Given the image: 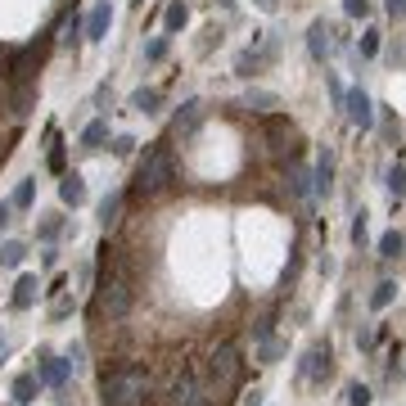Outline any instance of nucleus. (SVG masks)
<instances>
[{
    "label": "nucleus",
    "mask_w": 406,
    "mask_h": 406,
    "mask_svg": "<svg viewBox=\"0 0 406 406\" xmlns=\"http://www.w3.org/2000/svg\"><path fill=\"white\" fill-rule=\"evenodd\" d=\"M5 221H9V203H0V226H5Z\"/></svg>",
    "instance_id": "obj_39"
},
{
    "label": "nucleus",
    "mask_w": 406,
    "mask_h": 406,
    "mask_svg": "<svg viewBox=\"0 0 406 406\" xmlns=\"http://www.w3.org/2000/svg\"><path fill=\"white\" fill-rule=\"evenodd\" d=\"M393 298H397V285H393V280H379L375 293H371V307H375V312H384Z\"/></svg>",
    "instance_id": "obj_24"
},
{
    "label": "nucleus",
    "mask_w": 406,
    "mask_h": 406,
    "mask_svg": "<svg viewBox=\"0 0 406 406\" xmlns=\"http://www.w3.org/2000/svg\"><path fill=\"white\" fill-rule=\"evenodd\" d=\"M32 303H36V276H23L14 285V307L23 312V307H32Z\"/></svg>",
    "instance_id": "obj_22"
},
{
    "label": "nucleus",
    "mask_w": 406,
    "mask_h": 406,
    "mask_svg": "<svg viewBox=\"0 0 406 406\" xmlns=\"http://www.w3.org/2000/svg\"><path fill=\"white\" fill-rule=\"evenodd\" d=\"M131 150H135V140H131V135H118V140H113V154H118V158H127Z\"/></svg>",
    "instance_id": "obj_35"
},
{
    "label": "nucleus",
    "mask_w": 406,
    "mask_h": 406,
    "mask_svg": "<svg viewBox=\"0 0 406 406\" xmlns=\"http://www.w3.org/2000/svg\"><path fill=\"white\" fill-rule=\"evenodd\" d=\"M271 55H276V41H262V50H244V55L235 59V72H239V77H253V72L262 68Z\"/></svg>",
    "instance_id": "obj_10"
},
{
    "label": "nucleus",
    "mask_w": 406,
    "mask_h": 406,
    "mask_svg": "<svg viewBox=\"0 0 406 406\" xmlns=\"http://www.w3.org/2000/svg\"><path fill=\"white\" fill-rule=\"evenodd\" d=\"M199 118H203V104L199 100H186V104H181V113H176V122H171V131L190 135L194 127H199Z\"/></svg>",
    "instance_id": "obj_14"
},
{
    "label": "nucleus",
    "mask_w": 406,
    "mask_h": 406,
    "mask_svg": "<svg viewBox=\"0 0 406 406\" xmlns=\"http://www.w3.org/2000/svg\"><path fill=\"white\" fill-rule=\"evenodd\" d=\"M348 406H371V388H366V384H348Z\"/></svg>",
    "instance_id": "obj_32"
},
{
    "label": "nucleus",
    "mask_w": 406,
    "mask_h": 406,
    "mask_svg": "<svg viewBox=\"0 0 406 406\" xmlns=\"http://www.w3.org/2000/svg\"><path fill=\"white\" fill-rule=\"evenodd\" d=\"M171 186V150L167 145H154L145 150L140 167H135V186H131V199H154L158 190Z\"/></svg>",
    "instance_id": "obj_2"
},
{
    "label": "nucleus",
    "mask_w": 406,
    "mask_h": 406,
    "mask_svg": "<svg viewBox=\"0 0 406 406\" xmlns=\"http://www.w3.org/2000/svg\"><path fill=\"white\" fill-rule=\"evenodd\" d=\"M289 176H293V181H289L293 194H312V176H307V167H293Z\"/></svg>",
    "instance_id": "obj_30"
},
{
    "label": "nucleus",
    "mask_w": 406,
    "mask_h": 406,
    "mask_svg": "<svg viewBox=\"0 0 406 406\" xmlns=\"http://www.w3.org/2000/svg\"><path fill=\"white\" fill-rule=\"evenodd\" d=\"M145 59H150V64H158V59H167V36H154V41L145 45Z\"/></svg>",
    "instance_id": "obj_31"
},
{
    "label": "nucleus",
    "mask_w": 406,
    "mask_h": 406,
    "mask_svg": "<svg viewBox=\"0 0 406 406\" xmlns=\"http://www.w3.org/2000/svg\"><path fill=\"white\" fill-rule=\"evenodd\" d=\"M50 167H55V171H64V150H59V145L50 150Z\"/></svg>",
    "instance_id": "obj_38"
},
{
    "label": "nucleus",
    "mask_w": 406,
    "mask_h": 406,
    "mask_svg": "<svg viewBox=\"0 0 406 406\" xmlns=\"http://www.w3.org/2000/svg\"><path fill=\"white\" fill-rule=\"evenodd\" d=\"M122 199H127V194H118V190H113V194H104V199H100V226H104V230H113V226H118Z\"/></svg>",
    "instance_id": "obj_16"
},
{
    "label": "nucleus",
    "mask_w": 406,
    "mask_h": 406,
    "mask_svg": "<svg viewBox=\"0 0 406 406\" xmlns=\"http://www.w3.org/2000/svg\"><path fill=\"white\" fill-rule=\"evenodd\" d=\"M388 14L393 18H406V0H388Z\"/></svg>",
    "instance_id": "obj_37"
},
{
    "label": "nucleus",
    "mask_w": 406,
    "mask_h": 406,
    "mask_svg": "<svg viewBox=\"0 0 406 406\" xmlns=\"http://www.w3.org/2000/svg\"><path fill=\"white\" fill-rule=\"evenodd\" d=\"M104 140H108V122H104V118H95L91 127L81 131V150H86V154H95V150H100Z\"/></svg>",
    "instance_id": "obj_17"
},
{
    "label": "nucleus",
    "mask_w": 406,
    "mask_h": 406,
    "mask_svg": "<svg viewBox=\"0 0 406 406\" xmlns=\"http://www.w3.org/2000/svg\"><path fill=\"white\" fill-rule=\"evenodd\" d=\"M36 379H41L45 388H64L72 379V361H64V356H45L41 371H36Z\"/></svg>",
    "instance_id": "obj_8"
},
{
    "label": "nucleus",
    "mask_w": 406,
    "mask_h": 406,
    "mask_svg": "<svg viewBox=\"0 0 406 406\" xmlns=\"http://www.w3.org/2000/svg\"><path fill=\"white\" fill-rule=\"evenodd\" d=\"M23 257H28V244H18V239L0 244V266H18Z\"/></svg>",
    "instance_id": "obj_25"
},
{
    "label": "nucleus",
    "mask_w": 406,
    "mask_h": 406,
    "mask_svg": "<svg viewBox=\"0 0 406 406\" xmlns=\"http://www.w3.org/2000/svg\"><path fill=\"white\" fill-rule=\"evenodd\" d=\"M352 244H366V213L352 221Z\"/></svg>",
    "instance_id": "obj_36"
},
{
    "label": "nucleus",
    "mask_w": 406,
    "mask_h": 406,
    "mask_svg": "<svg viewBox=\"0 0 406 406\" xmlns=\"http://www.w3.org/2000/svg\"><path fill=\"white\" fill-rule=\"evenodd\" d=\"M208 375H213V384H208V397H221V402H230V393L239 388V379H244V361H239V348L235 343H221V348L208 356Z\"/></svg>",
    "instance_id": "obj_3"
},
{
    "label": "nucleus",
    "mask_w": 406,
    "mask_h": 406,
    "mask_svg": "<svg viewBox=\"0 0 406 406\" xmlns=\"http://www.w3.org/2000/svg\"><path fill=\"white\" fill-rule=\"evenodd\" d=\"M312 190L316 194H329L334 190V154H321V163H316V171H312Z\"/></svg>",
    "instance_id": "obj_12"
},
{
    "label": "nucleus",
    "mask_w": 406,
    "mask_h": 406,
    "mask_svg": "<svg viewBox=\"0 0 406 406\" xmlns=\"http://www.w3.org/2000/svg\"><path fill=\"white\" fill-rule=\"evenodd\" d=\"M371 55H379V32L375 28L361 32V59H371Z\"/></svg>",
    "instance_id": "obj_34"
},
{
    "label": "nucleus",
    "mask_w": 406,
    "mask_h": 406,
    "mask_svg": "<svg viewBox=\"0 0 406 406\" xmlns=\"http://www.w3.org/2000/svg\"><path fill=\"white\" fill-rule=\"evenodd\" d=\"M108 23H113V5L100 0V5L91 9V18H86V41H104V36H108Z\"/></svg>",
    "instance_id": "obj_9"
},
{
    "label": "nucleus",
    "mask_w": 406,
    "mask_h": 406,
    "mask_svg": "<svg viewBox=\"0 0 406 406\" xmlns=\"http://www.w3.org/2000/svg\"><path fill=\"white\" fill-rule=\"evenodd\" d=\"M59 199L72 203V208L86 203V181L77 176V171H64V181H59Z\"/></svg>",
    "instance_id": "obj_13"
},
{
    "label": "nucleus",
    "mask_w": 406,
    "mask_h": 406,
    "mask_svg": "<svg viewBox=\"0 0 406 406\" xmlns=\"http://www.w3.org/2000/svg\"><path fill=\"white\" fill-rule=\"evenodd\" d=\"M171 406H213V397H208V388L199 384L194 371H181L176 388H171Z\"/></svg>",
    "instance_id": "obj_5"
},
{
    "label": "nucleus",
    "mask_w": 406,
    "mask_h": 406,
    "mask_svg": "<svg viewBox=\"0 0 406 406\" xmlns=\"http://www.w3.org/2000/svg\"><path fill=\"white\" fill-rule=\"evenodd\" d=\"M239 108H253V113H276L280 108V95H271V91H249L239 100Z\"/></svg>",
    "instance_id": "obj_15"
},
{
    "label": "nucleus",
    "mask_w": 406,
    "mask_h": 406,
    "mask_svg": "<svg viewBox=\"0 0 406 406\" xmlns=\"http://www.w3.org/2000/svg\"><path fill=\"white\" fill-rule=\"evenodd\" d=\"M77 41H86V28L77 23V14H72L68 28H64V45H72V50H77Z\"/></svg>",
    "instance_id": "obj_29"
},
{
    "label": "nucleus",
    "mask_w": 406,
    "mask_h": 406,
    "mask_svg": "<svg viewBox=\"0 0 406 406\" xmlns=\"http://www.w3.org/2000/svg\"><path fill=\"white\" fill-rule=\"evenodd\" d=\"M100 312L108 316V321H122V316L131 312V285L122 276H113V280L100 285Z\"/></svg>",
    "instance_id": "obj_4"
},
{
    "label": "nucleus",
    "mask_w": 406,
    "mask_h": 406,
    "mask_svg": "<svg viewBox=\"0 0 406 406\" xmlns=\"http://www.w3.org/2000/svg\"><path fill=\"white\" fill-rule=\"evenodd\" d=\"M329 371H334V352H329V343H316V348L303 356V366H298V375L303 379H316V384H325Z\"/></svg>",
    "instance_id": "obj_6"
},
{
    "label": "nucleus",
    "mask_w": 406,
    "mask_h": 406,
    "mask_svg": "<svg viewBox=\"0 0 406 406\" xmlns=\"http://www.w3.org/2000/svg\"><path fill=\"white\" fill-rule=\"evenodd\" d=\"M32 104H36V86L28 81V86H18V95H14V113H18V118H28V113H32Z\"/></svg>",
    "instance_id": "obj_26"
},
{
    "label": "nucleus",
    "mask_w": 406,
    "mask_h": 406,
    "mask_svg": "<svg viewBox=\"0 0 406 406\" xmlns=\"http://www.w3.org/2000/svg\"><path fill=\"white\" fill-rule=\"evenodd\" d=\"M135 5H145V0H135Z\"/></svg>",
    "instance_id": "obj_41"
},
{
    "label": "nucleus",
    "mask_w": 406,
    "mask_h": 406,
    "mask_svg": "<svg viewBox=\"0 0 406 406\" xmlns=\"http://www.w3.org/2000/svg\"><path fill=\"white\" fill-rule=\"evenodd\" d=\"M384 186H388V194H393V199H406V167H402V163H393V167H388Z\"/></svg>",
    "instance_id": "obj_23"
},
{
    "label": "nucleus",
    "mask_w": 406,
    "mask_h": 406,
    "mask_svg": "<svg viewBox=\"0 0 406 406\" xmlns=\"http://www.w3.org/2000/svg\"><path fill=\"white\" fill-rule=\"evenodd\" d=\"M329 36L334 32H329L325 23H312V32H307V50H312V59H321V64L334 55V41H329Z\"/></svg>",
    "instance_id": "obj_11"
},
{
    "label": "nucleus",
    "mask_w": 406,
    "mask_h": 406,
    "mask_svg": "<svg viewBox=\"0 0 406 406\" xmlns=\"http://www.w3.org/2000/svg\"><path fill=\"white\" fill-rule=\"evenodd\" d=\"M36 388H41V379H36V375H18V379H14V402H18V406L36 402Z\"/></svg>",
    "instance_id": "obj_19"
},
{
    "label": "nucleus",
    "mask_w": 406,
    "mask_h": 406,
    "mask_svg": "<svg viewBox=\"0 0 406 406\" xmlns=\"http://www.w3.org/2000/svg\"><path fill=\"white\" fill-rule=\"evenodd\" d=\"M402 253H406L402 230H384V235H379V257H402Z\"/></svg>",
    "instance_id": "obj_21"
},
{
    "label": "nucleus",
    "mask_w": 406,
    "mask_h": 406,
    "mask_svg": "<svg viewBox=\"0 0 406 406\" xmlns=\"http://www.w3.org/2000/svg\"><path fill=\"white\" fill-rule=\"evenodd\" d=\"M343 108H348V122H352V127H361V131L375 127V104H371V95H366L361 86L343 95Z\"/></svg>",
    "instance_id": "obj_7"
},
{
    "label": "nucleus",
    "mask_w": 406,
    "mask_h": 406,
    "mask_svg": "<svg viewBox=\"0 0 406 406\" xmlns=\"http://www.w3.org/2000/svg\"><path fill=\"white\" fill-rule=\"evenodd\" d=\"M163 23H167V32H181V28L190 23V5H186V0H171L167 14H163Z\"/></svg>",
    "instance_id": "obj_20"
},
{
    "label": "nucleus",
    "mask_w": 406,
    "mask_h": 406,
    "mask_svg": "<svg viewBox=\"0 0 406 406\" xmlns=\"http://www.w3.org/2000/svg\"><path fill=\"white\" fill-rule=\"evenodd\" d=\"M100 402L104 406H145L150 402V375H145L140 366H122V371L104 375Z\"/></svg>",
    "instance_id": "obj_1"
},
{
    "label": "nucleus",
    "mask_w": 406,
    "mask_h": 406,
    "mask_svg": "<svg viewBox=\"0 0 406 406\" xmlns=\"http://www.w3.org/2000/svg\"><path fill=\"white\" fill-rule=\"evenodd\" d=\"M158 104H163V95H158L154 86H140V91L131 95V108H135V113H158Z\"/></svg>",
    "instance_id": "obj_18"
},
{
    "label": "nucleus",
    "mask_w": 406,
    "mask_h": 406,
    "mask_svg": "<svg viewBox=\"0 0 406 406\" xmlns=\"http://www.w3.org/2000/svg\"><path fill=\"white\" fill-rule=\"evenodd\" d=\"M0 356H5V334H0Z\"/></svg>",
    "instance_id": "obj_40"
},
{
    "label": "nucleus",
    "mask_w": 406,
    "mask_h": 406,
    "mask_svg": "<svg viewBox=\"0 0 406 406\" xmlns=\"http://www.w3.org/2000/svg\"><path fill=\"white\" fill-rule=\"evenodd\" d=\"M59 230H64V217H59V213H45V221L36 226V235H41V239H55Z\"/></svg>",
    "instance_id": "obj_28"
},
{
    "label": "nucleus",
    "mask_w": 406,
    "mask_h": 406,
    "mask_svg": "<svg viewBox=\"0 0 406 406\" xmlns=\"http://www.w3.org/2000/svg\"><path fill=\"white\" fill-rule=\"evenodd\" d=\"M32 199H36V181L28 176V181H18V190H14V199H9V208H32Z\"/></svg>",
    "instance_id": "obj_27"
},
{
    "label": "nucleus",
    "mask_w": 406,
    "mask_h": 406,
    "mask_svg": "<svg viewBox=\"0 0 406 406\" xmlns=\"http://www.w3.org/2000/svg\"><path fill=\"white\" fill-rule=\"evenodd\" d=\"M343 14H348V18H366V14H371V0H343Z\"/></svg>",
    "instance_id": "obj_33"
}]
</instances>
